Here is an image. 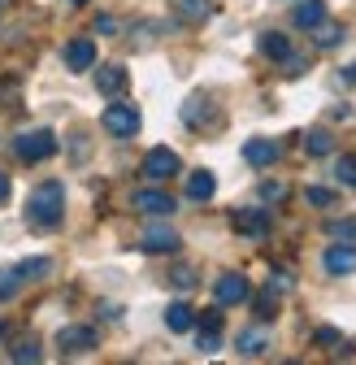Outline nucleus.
Instances as JSON below:
<instances>
[{
	"label": "nucleus",
	"mask_w": 356,
	"mask_h": 365,
	"mask_svg": "<svg viewBox=\"0 0 356 365\" xmlns=\"http://www.w3.org/2000/svg\"><path fill=\"white\" fill-rule=\"evenodd\" d=\"M53 153H57V135L53 130H26V135L14 140V157L18 161H43Z\"/></svg>",
	"instance_id": "2"
},
{
	"label": "nucleus",
	"mask_w": 356,
	"mask_h": 365,
	"mask_svg": "<svg viewBox=\"0 0 356 365\" xmlns=\"http://www.w3.org/2000/svg\"><path fill=\"white\" fill-rule=\"evenodd\" d=\"M322 265H326V274H335V279L352 274L356 269V244H330L326 257H322Z\"/></svg>",
	"instance_id": "7"
},
{
	"label": "nucleus",
	"mask_w": 356,
	"mask_h": 365,
	"mask_svg": "<svg viewBox=\"0 0 356 365\" xmlns=\"http://www.w3.org/2000/svg\"><path fill=\"white\" fill-rule=\"evenodd\" d=\"M66 66H70L74 74H83V70H96V43L87 39V35L70 39V43H66Z\"/></svg>",
	"instance_id": "5"
},
{
	"label": "nucleus",
	"mask_w": 356,
	"mask_h": 365,
	"mask_svg": "<svg viewBox=\"0 0 356 365\" xmlns=\"http://www.w3.org/2000/svg\"><path fill=\"white\" fill-rule=\"evenodd\" d=\"M200 327H204V331H217V327H221V313H217V309H204V313H200Z\"/></svg>",
	"instance_id": "32"
},
{
	"label": "nucleus",
	"mask_w": 356,
	"mask_h": 365,
	"mask_svg": "<svg viewBox=\"0 0 356 365\" xmlns=\"http://www.w3.org/2000/svg\"><path fill=\"white\" fill-rule=\"evenodd\" d=\"M278 153H283V148H278L274 140H248V144H244V161H248V165H274Z\"/></svg>",
	"instance_id": "14"
},
{
	"label": "nucleus",
	"mask_w": 356,
	"mask_h": 365,
	"mask_svg": "<svg viewBox=\"0 0 356 365\" xmlns=\"http://www.w3.org/2000/svg\"><path fill=\"white\" fill-rule=\"evenodd\" d=\"M18 283H31V279H43V274H53V261L48 257H31V261H18Z\"/></svg>",
	"instance_id": "19"
},
{
	"label": "nucleus",
	"mask_w": 356,
	"mask_h": 365,
	"mask_svg": "<svg viewBox=\"0 0 356 365\" xmlns=\"http://www.w3.org/2000/svg\"><path fill=\"white\" fill-rule=\"evenodd\" d=\"M5 200H9V174L0 170V205H5Z\"/></svg>",
	"instance_id": "37"
},
{
	"label": "nucleus",
	"mask_w": 356,
	"mask_h": 365,
	"mask_svg": "<svg viewBox=\"0 0 356 365\" xmlns=\"http://www.w3.org/2000/svg\"><path fill=\"white\" fill-rule=\"evenodd\" d=\"M304 196H308V205H318V209H330L335 205V192L330 187H308Z\"/></svg>",
	"instance_id": "26"
},
{
	"label": "nucleus",
	"mask_w": 356,
	"mask_h": 365,
	"mask_svg": "<svg viewBox=\"0 0 356 365\" xmlns=\"http://www.w3.org/2000/svg\"><path fill=\"white\" fill-rule=\"evenodd\" d=\"M213 192H217V178L209 170H192L187 174V200H213Z\"/></svg>",
	"instance_id": "16"
},
{
	"label": "nucleus",
	"mask_w": 356,
	"mask_h": 365,
	"mask_svg": "<svg viewBox=\"0 0 356 365\" xmlns=\"http://www.w3.org/2000/svg\"><path fill=\"white\" fill-rule=\"evenodd\" d=\"M174 9H178V18H183V22H204L213 14L209 0H174Z\"/></svg>",
	"instance_id": "20"
},
{
	"label": "nucleus",
	"mask_w": 356,
	"mask_h": 365,
	"mask_svg": "<svg viewBox=\"0 0 356 365\" xmlns=\"http://www.w3.org/2000/svg\"><path fill=\"white\" fill-rule=\"evenodd\" d=\"M313 31H318V48H339V43H343V26L339 22H322Z\"/></svg>",
	"instance_id": "23"
},
{
	"label": "nucleus",
	"mask_w": 356,
	"mask_h": 365,
	"mask_svg": "<svg viewBox=\"0 0 356 365\" xmlns=\"http://www.w3.org/2000/svg\"><path fill=\"white\" fill-rule=\"evenodd\" d=\"M235 231L261 240L265 231H270V209H235Z\"/></svg>",
	"instance_id": "10"
},
{
	"label": "nucleus",
	"mask_w": 356,
	"mask_h": 365,
	"mask_svg": "<svg viewBox=\"0 0 356 365\" xmlns=\"http://www.w3.org/2000/svg\"><path fill=\"white\" fill-rule=\"evenodd\" d=\"M318 344H343V335H339L335 327H322V331H318Z\"/></svg>",
	"instance_id": "35"
},
{
	"label": "nucleus",
	"mask_w": 356,
	"mask_h": 365,
	"mask_svg": "<svg viewBox=\"0 0 356 365\" xmlns=\"http://www.w3.org/2000/svg\"><path fill=\"white\" fill-rule=\"evenodd\" d=\"M183 122H187V126H209V122H217V113H213V105H209L204 96H192V101L183 105Z\"/></svg>",
	"instance_id": "17"
},
{
	"label": "nucleus",
	"mask_w": 356,
	"mask_h": 365,
	"mask_svg": "<svg viewBox=\"0 0 356 365\" xmlns=\"http://www.w3.org/2000/svg\"><path fill=\"white\" fill-rule=\"evenodd\" d=\"M14 361H39V348H35V344L26 339L22 348H14Z\"/></svg>",
	"instance_id": "31"
},
{
	"label": "nucleus",
	"mask_w": 356,
	"mask_h": 365,
	"mask_svg": "<svg viewBox=\"0 0 356 365\" xmlns=\"http://www.w3.org/2000/svg\"><path fill=\"white\" fill-rule=\"evenodd\" d=\"M330 148H335L330 130H308V135H304V153H308V157H326Z\"/></svg>",
	"instance_id": "22"
},
{
	"label": "nucleus",
	"mask_w": 356,
	"mask_h": 365,
	"mask_svg": "<svg viewBox=\"0 0 356 365\" xmlns=\"http://www.w3.org/2000/svg\"><path fill=\"white\" fill-rule=\"evenodd\" d=\"M165 327H169L174 335H187V331L196 327V309H192V304H183V300H174V304L165 309Z\"/></svg>",
	"instance_id": "15"
},
{
	"label": "nucleus",
	"mask_w": 356,
	"mask_h": 365,
	"mask_svg": "<svg viewBox=\"0 0 356 365\" xmlns=\"http://www.w3.org/2000/svg\"><path fill=\"white\" fill-rule=\"evenodd\" d=\"M256 43H261V53L270 57V61H283V57H291V39H287V35H278V31H265Z\"/></svg>",
	"instance_id": "18"
},
{
	"label": "nucleus",
	"mask_w": 356,
	"mask_h": 365,
	"mask_svg": "<svg viewBox=\"0 0 356 365\" xmlns=\"http://www.w3.org/2000/svg\"><path fill=\"white\" fill-rule=\"evenodd\" d=\"M0 335H5V322H0Z\"/></svg>",
	"instance_id": "40"
},
{
	"label": "nucleus",
	"mask_w": 356,
	"mask_h": 365,
	"mask_svg": "<svg viewBox=\"0 0 356 365\" xmlns=\"http://www.w3.org/2000/svg\"><path fill=\"white\" fill-rule=\"evenodd\" d=\"M291 18H295V26H300V31L322 26V22H326V0H300Z\"/></svg>",
	"instance_id": "13"
},
{
	"label": "nucleus",
	"mask_w": 356,
	"mask_h": 365,
	"mask_svg": "<svg viewBox=\"0 0 356 365\" xmlns=\"http://www.w3.org/2000/svg\"><path fill=\"white\" fill-rule=\"evenodd\" d=\"M14 287H18V274H5V279H0V300L14 296Z\"/></svg>",
	"instance_id": "36"
},
{
	"label": "nucleus",
	"mask_w": 356,
	"mask_h": 365,
	"mask_svg": "<svg viewBox=\"0 0 356 365\" xmlns=\"http://www.w3.org/2000/svg\"><path fill=\"white\" fill-rule=\"evenodd\" d=\"M57 348H61L66 356L92 352V348H96V331H92V327H66V331L57 335Z\"/></svg>",
	"instance_id": "6"
},
{
	"label": "nucleus",
	"mask_w": 356,
	"mask_h": 365,
	"mask_svg": "<svg viewBox=\"0 0 356 365\" xmlns=\"http://www.w3.org/2000/svg\"><path fill=\"white\" fill-rule=\"evenodd\" d=\"M335 178L343 182V187H356V157H339L335 161Z\"/></svg>",
	"instance_id": "25"
},
{
	"label": "nucleus",
	"mask_w": 356,
	"mask_h": 365,
	"mask_svg": "<svg viewBox=\"0 0 356 365\" xmlns=\"http://www.w3.org/2000/svg\"><path fill=\"white\" fill-rule=\"evenodd\" d=\"M256 317H261V322H274V317H278V300H274V287L265 292V296H256Z\"/></svg>",
	"instance_id": "24"
},
{
	"label": "nucleus",
	"mask_w": 356,
	"mask_h": 365,
	"mask_svg": "<svg viewBox=\"0 0 356 365\" xmlns=\"http://www.w3.org/2000/svg\"><path fill=\"white\" fill-rule=\"evenodd\" d=\"M178 170H183V161H178L174 148H152V153L144 157V178H152V182H165V178H174Z\"/></svg>",
	"instance_id": "4"
},
{
	"label": "nucleus",
	"mask_w": 356,
	"mask_h": 365,
	"mask_svg": "<svg viewBox=\"0 0 356 365\" xmlns=\"http://www.w3.org/2000/svg\"><path fill=\"white\" fill-rule=\"evenodd\" d=\"M265 348H270L265 331H244L239 335V356H265Z\"/></svg>",
	"instance_id": "21"
},
{
	"label": "nucleus",
	"mask_w": 356,
	"mask_h": 365,
	"mask_svg": "<svg viewBox=\"0 0 356 365\" xmlns=\"http://www.w3.org/2000/svg\"><path fill=\"white\" fill-rule=\"evenodd\" d=\"M326 231H330V240H347V244H352V240H356V222H330Z\"/></svg>",
	"instance_id": "27"
},
{
	"label": "nucleus",
	"mask_w": 356,
	"mask_h": 365,
	"mask_svg": "<svg viewBox=\"0 0 356 365\" xmlns=\"http://www.w3.org/2000/svg\"><path fill=\"white\" fill-rule=\"evenodd\" d=\"M100 126L109 130V135H117V140H130V135L140 130V113H135V105H109L105 113H100Z\"/></svg>",
	"instance_id": "3"
},
{
	"label": "nucleus",
	"mask_w": 356,
	"mask_h": 365,
	"mask_svg": "<svg viewBox=\"0 0 356 365\" xmlns=\"http://www.w3.org/2000/svg\"><path fill=\"white\" fill-rule=\"evenodd\" d=\"M70 5H87V0H70Z\"/></svg>",
	"instance_id": "39"
},
{
	"label": "nucleus",
	"mask_w": 356,
	"mask_h": 365,
	"mask_svg": "<svg viewBox=\"0 0 356 365\" xmlns=\"http://www.w3.org/2000/svg\"><path fill=\"white\" fill-rule=\"evenodd\" d=\"M213 296H217V304H244L248 300V279L244 274H221L213 283Z\"/></svg>",
	"instance_id": "9"
},
{
	"label": "nucleus",
	"mask_w": 356,
	"mask_h": 365,
	"mask_svg": "<svg viewBox=\"0 0 356 365\" xmlns=\"http://www.w3.org/2000/svg\"><path fill=\"white\" fill-rule=\"evenodd\" d=\"M174 287H178V292H192V287H196V274H192V269H174Z\"/></svg>",
	"instance_id": "29"
},
{
	"label": "nucleus",
	"mask_w": 356,
	"mask_h": 365,
	"mask_svg": "<svg viewBox=\"0 0 356 365\" xmlns=\"http://www.w3.org/2000/svg\"><path fill=\"white\" fill-rule=\"evenodd\" d=\"M61 217H66V187L57 178L39 182L26 200V222L39 226V231H53V226H61Z\"/></svg>",
	"instance_id": "1"
},
{
	"label": "nucleus",
	"mask_w": 356,
	"mask_h": 365,
	"mask_svg": "<svg viewBox=\"0 0 356 365\" xmlns=\"http://www.w3.org/2000/svg\"><path fill=\"white\" fill-rule=\"evenodd\" d=\"M178 244H183V240H178L174 226H148V231L140 235L144 252H178Z\"/></svg>",
	"instance_id": "8"
},
{
	"label": "nucleus",
	"mask_w": 356,
	"mask_h": 365,
	"mask_svg": "<svg viewBox=\"0 0 356 365\" xmlns=\"http://www.w3.org/2000/svg\"><path fill=\"white\" fill-rule=\"evenodd\" d=\"M196 348H200L204 356H213V352L221 348V339H217V331H200V339H196Z\"/></svg>",
	"instance_id": "28"
},
{
	"label": "nucleus",
	"mask_w": 356,
	"mask_h": 365,
	"mask_svg": "<svg viewBox=\"0 0 356 365\" xmlns=\"http://www.w3.org/2000/svg\"><path fill=\"white\" fill-rule=\"evenodd\" d=\"M283 74H304V57H283Z\"/></svg>",
	"instance_id": "34"
},
{
	"label": "nucleus",
	"mask_w": 356,
	"mask_h": 365,
	"mask_svg": "<svg viewBox=\"0 0 356 365\" xmlns=\"http://www.w3.org/2000/svg\"><path fill=\"white\" fill-rule=\"evenodd\" d=\"M96 35H117V18L100 14V18H96Z\"/></svg>",
	"instance_id": "30"
},
{
	"label": "nucleus",
	"mask_w": 356,
	"mask_h": 365,
	"mask_svg": "<svg viewBox=\"0 0 356 365\" xmlns=\"http://www.w3.org/2000/svg\"><path fill=\"white\" fill-rule=\"evenodd\" d=\"M126 83H130V74L122 66H100L96 70V91H100V96H122Z\"/></svg>",
	"instance_id": "12"
},
{
	"label": "nucleus",
	"mask_w": 356,
	"mask_h": 365,
	"mask_svg": "<svg viewBox=\"0 0 356 365\" xmlns=\"http://www.w3.org/2000/svg\"><path fill=\"white\" fill-rule=\"evenodd\" d=\"M135 209H140V213H148V217H169V213H174V196H169V192L148 187V192H135Z\"/></svg>",
	"instance_id": "11"
},
{
	"label": "nucleus",
	"mask_w": 356,
	"mask_h": 365,
	"mask_svg": "<svg viewBox=\"0 0 356 365\" xmlns=\"http://www.w3.org/2000/svg\"><path fill=\"white\" fill-rule=\"evenodd\" d=\"M343 83H356V66H347V70H343Z\"/></svg>",
	"instance_id": "38"
},
{
	"label": "nucleus",
	"mask_w": 356,
	"mask_h": 365,
	"mask_svg": "<svg viewBox=\"0 0 356 365\" xmlns=\"http://www.w3.org/2000/svg\"><path fill=\"white\" fill-rule=\"evenodd\" d=\"M261 196H265V200H283V196H287V187H283V182H265Z\"/></svg>",
	"instance_id": "33"
}]
</instances>
